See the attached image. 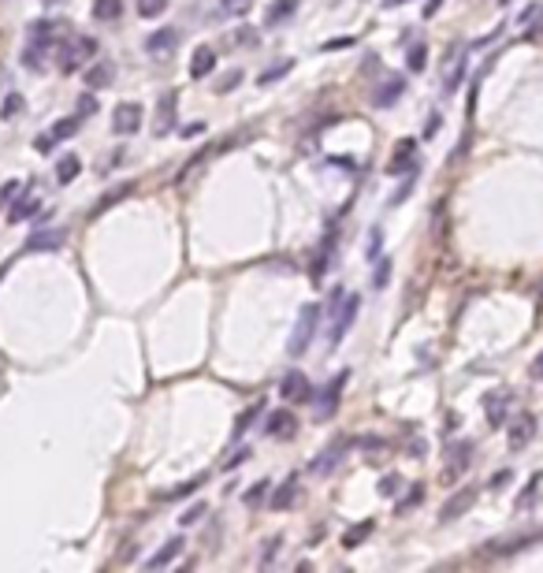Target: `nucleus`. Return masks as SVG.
Instances as JSON below:
<instances>
[{
  "label": "nucleus",
  "instance_id": "1",
  "mask_svg": "<svg viewBox=\"0 0 543 573\" xmlns=\"http://www.w3.org/2000/svg\"><path fill=\"white\" fill-rule=\"evenodd\" d=\"M56 23H49V19H38L30 26V41H26V49H23V67H30V71H41L45 67V56H49L52 49H56Z\"/></svg>",
  "mask_w": 543,
  "mask_h": 573
},
{
  "label": "nucleus",
  "instance_id": "2",
  "mask_svg": "<svg viewBox=\"0 0 543 573\" xmlns=\"http://www.w3.org/2000/svg\"><path fill=\"white\" fill-rule=\"evenodd\" d=\"M320 316H324V305H320V302H309V305H301V313H298V324H294V332H290V343H287V350L294 354V358H301V354L309 350V343L317 339Z\"/></svg>",
  "mask_w": 543,
  "mask_h": 573
},
{
  "label": "nucleus",
  "instance_id": "3",
  "mask_svg": "<svg viewBox=\"0 0 543 573\" xmlns=\"http://www.w3.org/2000/svg\"><path fill=\"white\" fill-rule=\"evenodd\" d=\"M343 313H335V324H331V332H328V347H339V343L346 339V332H350V324L357 321V309H361V298L357 294H346L343 298Z\"/></svg>",
  "mask_w": 543,
  "mask_h": 573
},
{
  "label": "nucleus",
  "instance_id": "4",
  "mask_svg": "<svg viewBox=\"0 0 543 573\" xmlns=\"http://www.w3.org/2000/svg\"><path fill=\"white\" fill-rule=\"evenodd\" d=\"M510 406H513L510 391H491V395H484L487 429H506V421H510Z\"/></svg>",
  "mask_w": 543,
  "mask_h": 573
},
{
  "label": "nucleus",
  "instance_id": "5",
  "mask_svg": "<svg viewBox=\"0 0 543 573\" xmlns=\"http://www.w3.org/2000/svg\"><path fill=\"white\" fill-rule=\"evenodd\" d=\"M279 395L287 402H312V387H309V376L301 369H287L279 380Z\"/></svg>",
  "mask_w": 543,
  "mask_h": 573
},
{
  "label": "nucleus",
  "instance_id": "6",
  "mask_svg": "<svg viewBox=\"0 0 543 573\" xmlns=\"http://www.w3.org/2000/svg\"><path fill=\"white\" fill-rule=\"evenodd\" d=\"M97 52V41L94 38H78L75 45H63V52H60V71L63 75H75V71L82 67V60H89Z\"/></svg>",
  "mask_w": 543,
  "mask_h": 573
},
{
  "label": "nucleus",
  "instance_id": "7",
  "mask_svg": "<svg viewBox=\"0 0 543 573\" xmlns=\"http://www.w3.org/2000/svg\"><path fill=\"white\" fill-rule=\"evenodd\" d=\"M142 105H134V101H123V105H116V112H112V131L116 134H138L142 131Z\"/></svg>",
  "mask_w": 543,
  "mask_h": 573
},
{
  "label": "nucleus",
  "instance_id": "8",
  "mask_svg": "<svg viewBox=\"0 0 543 573\" xmlns=\"http://www.w3.org/2000/svg\"><path fill=\"white\" fill-rule=\"evenodd\" d=\"M264 435H272V440H294L298 435V417L290 409H275V413L264 417Z\"/></svg>",
  "mask_w": 543,
  "mask_h": 573
},
{
  "label": "nucleus",
  "instance_id": "9",
  "mask_svg": "<svg viewBox=\"0 0 543 573\" xmlns=\"http://www.w3.org/2000/svg\"><path fill=\"white\" fill-rule=\"evenodd\" d=\"M473 451H476L473 440H462L458 447H450V462H447V473H443L447 484H454V480L469 469V462H473Z\"/></svg>",
  "mask_w": 543,
  "mask_h": 573
},
{
  "label": "nucleus",
  "instance_id": "10",
  "mask_svg": "<svg viewBox=\"0 0 543 573\" xmlns=\"http://www.w3.org/2000/svg\"><path fill=\"white\" fill-rule=\"evenodd\" d=\"M175 112H179V97H175V94H164L160 101H156V123H153V134H156V138H164V134L175 131Z\"/></svg>",
  "mask_w": 543,
  "mask_h": 573
},
{
  "label": "nucleus",
  "instance_id": "11",
  "mask_svg": "<svg viewBox=\"0 0 543 573\" xmlns=\"http://www.w3.org/2000/svg\"><path fill=\"white\" fill-rule=\"evenodd\" d=\"M536 417L532 413H518V421L510 424V451H521V447H529L532 440H536Z\"/></svg>",
  "mask_w": 543,
  "mask_h": 573
},
{
  "label": "nucleus",
  "instance_id": "12",
  "mask_svg": "<svg viewBox=\"0 0 543 573\" xmlns=\"http://www.w3.org/2000/svg\"><path fill=\"white\" fill-rule=\"evenodd\" d=\"M473 503H476V488H473V484H465L462 491H458V495H450L447 503H443V510H439V521H454V517H462Z\"/></svg>",
  "mask_w": 543,
  "mask_h": 573
},
{
  "label": "nucleus",
  "instance_id": "13",
  "mask_svg": "<svg viewBox=\"0 0 543 573\" xmlns=\"http://www.w3.org/2000/svg\"><path fill=\"white\" fill-rule=\"evenodd\" d=\"M413 164H417V142L413 138H402L398 145H394V157L387 164V171L391 175H402V171H409Z\"/></svg>",
  "mask_w": 543,
  "mask_h": 573
},
{
  "label": "nucleus",
  "instance_id": "14",
  "mask_svg": "<svg viewBox=\"0 0 543 573\" xmlns=\"http://www.w3.org/2000/svg\"><path fill=\"white\" fill-rule=\"evenodd\" d=\"M343 384H346V372H339V376H335V380H331V384H328L324 391H320V398H317V395H312V398H317V413H320V417L335 413L339 398H343Z\"/></svg>",
  "mask_w": 543,
  "mask_h": 573
},
{
  "label": "nucleus",
  "instance_id": "15",
  "mask_svg": "<svg viewBox=\"0 0 543 573\" xmlns=\"http://www.w3.org/2000/svg\"><path fill=\"white\" fill-rule=\"evenodd\" d=\"M213 67H216V49H213V45H198L194 56H190V78L213 75Z\"/></svg>",
  "mask_w": 543,
  "mask_h": 573
},
{
  "label": "nucleus",
  "instance_id": "16",
  "mask_svg": "<svg viewBox=\"0 0 543 573\" xmlns=\"http://www.w3.org/2000/svg\"><path fill=\"white\" fill-rule=\"evenodd\" d=\"M406 94V78H398V75H391L387 82H383L380 89H376V97H372V105L376 108H391V105H398V97Z\"/></svg>",
  "mask_w": 543,
  "mask_h": 573
},
{
  "label": "nucleus",
  "instance_id": "17",
  "mask_svg": "<svg viewBox=\"0 0 543 573\" xmlns=\"http://www.w3.org/2000/svg\"><path fill=\"white\" fill-rule=\"evenodd\" d=\"M179 45V30H171V26H164V30H156L145 38V52H153V56H168V52Z\"/></svg>",
  "mask_w": 543,
  "mask_h": 573
},
{
  "label": "nucleus",
  "instance_id": "18",
  "mask_svg": "<svg viewBox=\"0 0 543 573\" xmlns=\"http://www.w3.org/2000/svg\"><path fill=\"white\" fill-rule=\"evenodd\" d=\"M294 12H298V0H272L268 12H264V26H279L294 19Z\"/></svg>",
  "mask_w": 543,
  "mask_h": 573
},
{
  "label": "nucleus",
  "instance_id": "19",
  "mask_svg": "<svg viewBox=\"0 0 543 573\" xmlns=\"http://www.w3.org/2000/svg\"><path fill=\"white\" fill-rule=\"evenodd\" d=\"M63 242H67V231H38L30 242H26V250H30V253H41V250H60Z\"/></svg>",
  "mask_w": 543,
  "mask_h": 573
},
{
  "label": "nucleus",
  "instance_id": "20",
  "mask_svg": "<svg viewBox=\"0 0 543 573\" xmlns=\"http://www.w3.org/2000/svg\"><path fill=\"white\" fill-rule=\"evenodd\" d=\"M372 529H376V521H372V517H365V521L350 525L346 536H343V548H350V551H354V548H361V540H369Z\"/></svg>",
  "mask_w": 543,
  "mask_h": 573
},
{
  "label": "nucleus",
  "instance_id": "21",
  "mask_svg": "<svg viewBox=\"0 0 543 573\" xmlns=\"http://www.w3.org/2000/svg\"><path fill=\"white\" fill-rule=\"evenodd\" d=\"M179 551H182V540H168V548H160L153 559H145V570H164V566H171V562L179 559Z\"/></svg>",
  "mask_w": 543,
  "mask_h": 573
},
{
  "label": "nucleus",
  "instance_id": "22",
  "mask_svg": "<svg viewBox=\"0 0 543 573\" xmlns=\"http://www.w3.org/2000/svg\"><path fill=\"white\" fill-rule=\"evenodd\" d=\"M294 499H298V477L283 480V488L272 495V510H290V506H294Z\"/></svg>",
  "mask_w": 543,
  "mask_h": 573
},
{
  "label": "nucleus",
  "instance_id": "23",
  "mask_svg": "<svg viewBox=\"0 0 543 573\" xmlns=\"http://www.w3.org/2000/svg\"><path fill=\"white\" fill-rule=\"evenodd\" d=\"M123 15V0H94V19L97 23H116Z\"/></svg>",
  "mask_w": 543,
  "mask_h": 573
},
{
  "label": "nucleus",
  "instance_id": "24",
  "mask_svg": "<svg viewBox=\"0 0 543 573\" xmlns=\"http://www.w3.org/2000/svg\"><path fill=\"white\" fill-rule=\"evenodd\" d=\"M34 213H41V202H38V197H19V202L12 205V216H8V220H12V224H23V220H34Z\"/></svg>",
  "mask_w": 543,
  "mask_h": 573
},
{
  "label": "nucleus",
  "instance_id": "25",
  "mask_svg": "<svg viewBox=\"0 0 543 573\" xmlns=\"http://www.w3.org/2000/svg\"><path fill=\"white\" fill-rule=\"evenodd\" d=\"M116 78V71H112V63H94V67L86 71V86L89 89H100V86H108V82Z\"/></svg>",
  "mask_w": 543,
  "mask_h": 573
},
{
  "label": "nucleus",
  "instance_id": "26",
  "mask_svg": "<svg viewBox=\"0 0 543 573\" xmlns=\"http://www.w3.org/2000/svg\"><path fill=\"white\" fill-rule=\"evenodd\" d=\"M131 190H134V183H123L119 190H108V194H105V197H100V202L94 205V213H89V216H100V213H105V208H112L116 202H123V197L131 194Z\"/></svg>",
  "mask_w": 543,
  "mask_h": 573
},
{
  "label": "nucleus",
  "instance_id": "27",
  "mask_svg": "<svg viewBox=\"0 0 543 573\" xmlns=\"http://www.w3.org/2000/svg\"><path fill=\"white\" fill-rule=\"evenodd\" d=\"M78 171H82V160L78 157H60V164H56V179L63 186L71 183V179H78Z\"/></svg>",
  "mask_w": 543,
  "mask_h": 573
},
{
  "label": "nucleus",
  "instance_id": "28",
  "mask_svg": "<svg viewBox=\"0 0 543 573\" xmlns=\"http://www.w3.org/2000/svg\"><path fill=\"white\" fill-rule=\"evenodd\" d=\"M339 458H343V443H331V447L324 451V458H317V462H312L309 469H312V473H328V469L335 466Z\"/></svg>",
  "mask_w": 543,
  "mask_h": 573
},
{
  "label": "nucleus",
  "instance_id": "29",
  "mask_svg": "<svg viewBox=\"0 0 543 573\" xmlns=\"http://www.w3.org/2000/svg\"><path fill=\"white\" fill-rule=\"evenodd\" d=\"M425 60H428V45H425V41L409 45V52H406V67H409V71H425Z\"/></svg>",
  "mask_w": 543,
  "mask_h": 573
},
{
  "label": "nucleus",
  "instance_id": "30",
  "mask_svg": "<svg viewBox=\"0 0 543 573\" xmlns=\"http://www.w3.org/2000/svg\"><path fill=\"white\" fill-rule=\"evenodd\" d=\"M290 67H294V60H279V63H272V67L264 71V75L257 78V82H261V86H272L275 78H287V75H290Z\"/></svg>",
  "mask_w": 543,
  "mask_h": 573
},
{
  "label": "nucleus",
  "instance_id": "31",
  "mask_svg": "<svg viewBox=\"0 0 543 573\" xmlns=\"http://www.w3.org/2000/svg\"><path fill=\"white\" fill-rule=\"evenodd\" d=\"M164 8H168V0H138V15L142 19H160Z\"/></svg>",
  "mask_w": 543,
  "mask_h": 573
},
{
  "label": "nucleus",
  "instance_id": "32",
  "mask_svg": "<svg viewBox=\"0 0 543 573\" xmlns=\"http://www.w3.org/2000/svg\"><path fill=\"white\" fill-rule=\"evenodd\" d=\"M216 4H220V12H224V15H231V19H242V15L250 12L253 0H216Z\"/></svg>",
  "mask_w": 543,
  "mask_h": 573
},
{
  "label": "nucleus",
  "instance_id": "33",
  "mask_svg": "<svg viewBox=\"0 0 543 573\" xmlns=\"http://www.w3.org/2000/svg\"><path fill=\"white\" fill-rule=\"evenodd\" d=\"M78 134V120H60V123H52V142H67V138H75Z\"/></svg>",
  "mask_w": 543,
  "mask_h": 573
},
{
  "label": "nucleus",
  "instance_id": "34",
  "mask_svg": "<svg viewBox=\"0 0 543 573\" xmlns=\"http://www.w3.org/2000/svg\"><path fill=\"white\" fill-rule=\"evenodd\" d=\"M261 409H264V402H253L250 409H246V413H242V417H238V424H235V435H242L246 429H250V424L257 421V417H261Z\"/></svg>",
  "mask_w": 543,
  "mask_h": 573
},
{
  "label": "nucleus",
  "instance_id": "35",
  "mask_svg": "<svg viewBox=\"0 0 543 573\" xmlns=\"http://www.w3.org/2000/svg\"><path fill=\"white\" fill-rule=\"evenodd\" d=\"M268 484H272V480H257V484L246 491V506H261L264 495H268Z\"/></svg>",
  "mask_w": 543,
  "mask_h": 573
},
{
  "label": "nucleus",
  "instance_id": "36",
  "mask_svg": "<svg viewBox=\"0 0 543 573\" xmlns=\"http://www.w3.org/2000/svg\"><path fill=\"white\" fill-rule=\"evenodd\" d=\"M391 279V261L387 257H376V272H372V287H387Z\"/></svg>",
  "mask_w": 543,
  "mask_h": 573
},
{
  "label": "nucleus",
  "instance_id": "37",
  "mask_svg": "<svg viewBox=\"0 0 543 573\" xmlns=\"http://www.w3.org/2000/svg\"><path fill=\"white\" fill-rule=\"evenodd\" d=\"M201 484H205V473H201V477H194V480H187V484H179L175 491H168L164 499H182V495H190V491H198Z\"/></svg>",
  "mask_w": 543,
  "mask_h": 573
},
{
  "label": "nucleus",
  "instance_id": "38",
  "mask_svg": "<svg viewBox=\"0 0 543 573\" xmlns=\"http://www.w3.org/2000/svg\"><path fill=\"white\" fill-rule=\"evenodd\" d=\"M205 514H209V506H205V503H194L187 514H179V525H198Z\"/></svg>",
  "mask_w": 543,
  "mask_h": 573
},
{
  "label": "nucleus",
  "instance_id": "39",
  "mask_svg": "<svg viewBox=\"0 0 543 573\" xmlns=\"http://www.w3.org/2000/svg\"><path fill=\"white\" fill-rule=\"evenodd\" d=\"M462 78H465V63L458 60V67H454V71H450V75H447V86H443V89H447V94H454V89L462 86Z\"/></svg>",
  "mask_w": 543,
  "mask_h": 573
},
{
  "label": "nucleus",
  "instance_id": "40",
  "mask_svg": "<svg viewBox=\"0 0 543 573\" xmlns=\"http://www.w3.org/2000/svg\"><path fill=\"white\" fill-rule=\"evenodd\" d=\"M380 242H383V231H380V227H372V239H369V246H365V257H369V261L380 257Z\"/></svg>",
  "mask_w": 543,
  "mask_h": 573
},
{
  "label": "nucleus",
  "instance_id": "41",
  "mask_svg": "<svg viewBox=\"0 0 543 573\" xmlns=\"http://www.w3.org/2000/svg\"><path fill=\"white\" fill-rule=\"evenodd\" d=\"M19 108H23V97H19V94H8V101H4V108H0V116H4V120H12Z\"/></svg>",
  "mask_w": 543,
  "mask_h": 573
},
{
  "label": "nucleus",
  "instance_id": "42",
  "mask_svg": "<svg viewBox=\"0 0 543 573\" xmlns=\"http://www.w3.org/2000/svg\"><path fill=\"white\" fill-rule=\"evenodd\" d=\"M420 495H425V491H420V484H417V488H409V495L398 503V514H406L409 506H417V503H420Z\"/></svg>",
  "mask_w": 543,
  "mask_h": 573
},
{
  "label": "nucleus",
  "instance_id": "43",
  "mask_svg": "<svg viewBox=\"0 0 543 573\" xmlns=\"http://www.w3.org/2000/svg\"><path fill=\"white\" fill-rule=\"evenodd\" d=\"M409 194H413V179H406V183H402V190H394V194L387 197V205H402Z\"/></svg>",
  "mask_w": 543,
  "mask_h": 573
},
{
  "label": "nucleus",
  "instance_id": "44",
  "mask_svg": "<svg viewBox=\"0 0 543 573\" xmlns=\"http://www.w3.org/2000/svg\"><path fill=\"white\" fill-rule=\"evenodd\" d=\"M279 536H272V540H264V554H261V562H264V566H268V562L275 559V551H279Z\"/></svg>",
  "mask_w": 543,
  "mask_h": 573
},
{
  "label": "nucleus",
  "instance_id": "45",
  "mask_svg": "<svg viewBox=\"0 0 543 573\" xmlns=\"http://www.w3.org/2000/svg\"><path fill=\"white\" fill-rule=\"evenodd\" d=\"M250 454H253L250 447H238V451L231 454V458H227V462H224V469H235V466H242V462H246V458H250Z\"/></svg>",
  "mask_w": 543,
  "mask_h": 573
},
{
  "label": "nucleus",
  "instance_id": "46",
  "mask_svg": "<svg viewBox=\"0 0 543 573\" xmlns=\"http://www.w3.org/2000/svg\"><path fill=\"white\" fill-rule=\"evenodd\" d=\"M19 194H23V183H15V179H12V183L4 186V194H0V205H8L12 197H19Z\"/></svg>",
  "mask_w": 543,
  "mask_h": 573
},
{
  "label": "nucleus",
  "instance_id": "47",
  "mask_svg": "<svg viewBox=\"0 0 543 573\" xmlns=\"http://www.w3.org/2000/svg\"><path fill=\"white\" fill-rule=\"evenodd\" d=\"M540 12H543V4H529V8H524V12L518 15V23H521V26H529V23H532V19H536V15H540Z\"/></svg>",
  "mask_w": 543,
  "mask_h": 573
},
{
  "label": "nucleus",
  "instance_id": "48",
  "mask_svg": "<svg viewBox=\"0 0 543 573\" xmlns=\"http://www.w3.org/2000/svg\"><path fill=\"white\" fill-rule=\"evenodd\" d=\"M235 41L238 45H257V30H253V26H242V30L235 34Z\"/></svg>",
  "mask_w": 543,
  "mask_h": 573
},
{
  "label": "nucleus",
  "instance_id": "49",
  "mask_svg": "<svg viewBox=\"0 0 543 573\" xmlns=\"http://www.w3.org/2000/svg\"><path fill=\"white\" fill-rule=\"evenodd\" d=\"M394 491H402V480H398V477H383L380 495H394Z\"/></svg>",
  "mask_w": 543,
  "mask_h": 573
},
{
  "label": "nucleus",
  "instance_id": "50",
  "mask_svg": "<svg viewBox=\"0 0 543 573\" xmlns=\"http://www.w3.org/2000/svg\"><path fill=\"white\" fill-rule=\"evenodd\" d=\"M97 112V97H82V101H78V116H94Z\"/></svg>",
  "mask_w": 543,
  "mask_h": 573
},
{
  "label": "nucleus",
  "instance_id": "51",
  "mask_svg": "<svg viewBox=\"0 0 543 573\" xmlns=\"http://www.w3.org/2000/svg\"><path fill=\"white\" fill-rule=\"evenodd\" d=\"M439 123H443V120H439V112H432L428 123H425V138H436V134H439Z\"/></svg>",
  "mask_w": 543,
  "mask_h": 573
},
{
  "label": "nucleus",
  "instance_id": "52",
  "mask_svg": "<svg viewBox=\"0 0 543 573\" xmlns=\"http://www.w3.org/2000/svg\"><path fill=\"white\" fill-rule=\"evenodd\" d=\"M343 298H346V290H343V287H335V290H331V298H328V302H331L328 309H331V313H339V305H343Z\"/></svg>",
  "mask_w": 543,
  "mask_h": 573
},
{
  "label": "nucleus",
  "instance_id": "53",
  "mask_svg": "<svg viewBox=\"0 0 543 573\" xmlns=\"http://www.w3.org/2000/svg\"><path fill=\"white\" fill-rule=\"evenodd\" d=\"M179 134H182V138H198V134H205V123H187Z\"/></svg>",
  "mask_w": 543,
  "mask_h": 573
},
{
  "label": "nucleus",
  "instance_id": "54",
  "mask_svg": "<svg viewBox=\"0 0 543 573\" xmlns=\"http://www.w3.org/2000/svg\"><path fill=\"white\" fill-rule=\"evenodd\" d=\"M238 78H242V71H231V75H227L224 82H220V94H227V89H231V86H238Z\"/></svg>",
  "mask_w": 543,
  "mask_h": 573
},
{
  "label": "nucleus",
  "instance_id": "55",
  "mask_svg": "<svg viewBox=\"0 0 543 573\" xmlns=\"http://www.w3.org/2000/svg\"><path fill=\"white\" fill-rule=\"evenodd\" d=\"M506 484H510V473H506V469H499V473H495V477H491V488L499 491V488H506Z\"/></svg>",
  "mask_w": 543,
  "mask_h": 573
},
{
  "label": "nucleus",
  "instance_id": "56",
  "mask_svg": "<svg viewBox=\"0 0 543 573\" xmlns=\"http://www.w3.org/2000/svg\"><path fill=\"white\" fill-rule=\"evenodd\" d=\"M439 8H443V0H428V4L420 8V15H425V19H432V15L439 12Z\"/></svg>",
  "mask_w": 543,
  "mask_h": 573
},
{
  "label": "nucleus",
  "instance_id": "57",
  "mask_svg": "<svg viewBox=\"0 0 543 573\" xmlns=\"http://www.w3.org/2000/svg\"><path fill=\"white\" fill-rule=\"evenodd\" d=\"M532 380H543V350H540V358L532 361Z\"/></svg>",
  "mask_w": 543,
  "mask_h": 573
},
{
  "label": "nucleus",
  "instance_id": "58",
  "mask_svg": "<svg viewBox=\"0 0 543 573\" xmlns=\"http://www.w3.org/2000/svg\"><path fill=\"white\" fill-rule=\"evenodd\" d=\"M350 45H354V38H339V41H328L324 49H350Z\"/></svg>",
  "mask_w": 543,
  "mask_h": 573
},
{
  "label": "nucleus",
  "instance_id": "59",
  "mask_svg": "<svg viewBox=\"0 0 543 573\" xmlns=\"http://www.w3.org/2000/svg\"><path fill=\"white\" fill-rule=\"evenodd\" d=\"M34 145H38V149H41V153H49V149H52V134H45V138H38V142H34Z\"/></svg>",
  "mask_w": 543,
  "mask_h": 573
},
{
  "label": "nucleus",
  "instance_id": "60",
  "mask_svg": "<svg viewBox=\"0 0 543 573\" xmlns=\"http://www.w3.org/2000/svg\"><path fill=\"white\" fill-rule=\"evenodd\" d=\"M398 4H406V0H383V8H398Z\"/></svg>",
  "mask_w": 543,
  "mask_h": 573
}]
</instances>
